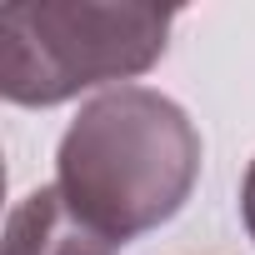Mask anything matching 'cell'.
I'll use <instances>...</instances> for the list:
<instances>
[{
	"instance_id": "1",
	"label": "cell",
	"mask_w": 255,
	"mask_h": 255,
	"mask_svg": "<svg viewBox=\"0 0 255 255\" xmlns=\"http://www.w3.org/2000/svg\"><path fill=\"white\" fill-rule=\"evenodd\" d=\"M195 180L200 130L150 85H115L80 105L55 150L65 200L120 245L180 215Z\"/></svg>"
},
{
	"instance_id": "2",
	"label": "cell",
	"mask_w": 255,
	"mask_h": 255,
	"mask_svg": "<svg viewBox=\"0 0 255 255\" xmlns=\"http://www.w3.org/2000/svg\"><path fill=\"white\" fill-rule=\"evenodd\" d=\"M170 25L175 10L140 0H15L0 10V95L45 110L135 80L165 55Z\"/></svg>"
},
{
	"instance_id": "3",
	"label": "cell",
	"mask_w": 255,
	"mask_h": 255,
	"mask_svg": "<svg viewBox=\"0 0 255 255\" xmlns=\"http://www.w3.org/2000/svg\"><path fill=\"white\" fill-rule=\"evenodd\" d=\"M0 255H120V240L90 225L60 185H40L10 210Z\"/></svg>"
},
{
	"instance_id": "4",
	"label": "cell",
	"mask_w": 255,
	"mask_h": 255,
	"mask_svg": "<svg viewBox=\"0 0 255 255\" xmlns=\"http://www.w3.org/2000/svg\"><path fill=\"white\" fill-rule=\"evenodd\" d=\"M240 215H245V230H250V240H255V160H250V170H245V180H240Z\"/></svg>"
}]
</instances>
